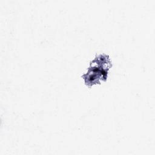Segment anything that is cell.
Here are the masks:
<instances>
[{
	"label": "cell",
	"mask_w": 155,
	"mask_h": 155,
	"mask_svg": "<svg viewBox=\"0 0 155 155\" xmlns=\"http://www.w3.org/2000/svg\"><path fill=\"white\" fill-rule=\"evenodd\" d=\"M111 66L108 56L99 55L90 63L87 74L82 76L85 84L91 86L95 84H100V81H105L107 77V71Z\"/></svg>",
	"instance_id": "1"
}]
</instances>
